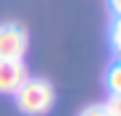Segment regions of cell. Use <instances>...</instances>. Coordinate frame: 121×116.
I'll return each mask as SVG.
<instances>
[{"instance_id": "277c9868", "label": "cell", "mask_w": 121, "mask_h": 116, "mask_svg": "<svg viewBox=\"0 0 121 116\" xmlns=\"http://www.w3.org/2000/svg\"><path fill=\"white\" fill-rule=\"evenodd\" d=\"M105 85L111 95H121V63H113L105 74Z\"/></svg>"}, {"instance_id": "9c48e42d", "label": "cell", "mask_w": 121, "mask_h": 116, "mask_svg": "<svg viewBox=\"0 0 121 116\" xmlns=\"http://www.w3.org/2000/svg\"><path fill=\"white\" fill-rule=\"evenodd\" d=\"M116 63H121V50H116Z\"/></svg>"}, {"instance_id": "ba28073f", "label": "cell", "mask_w": 121, "mask_h": 116, "mask_svg": "<svg viewBox=\"0 0 121 116\" xmlns=\"http://www.w3.org/2000/svg\"><path fill=\"white\" fill-rule=\"evenodd\" d=\"M108 5H111L113 16H121V0H108Z\"/></svg>"}, {"instance_id": "6da1fadb", "label": "cell", "mask_w": 121, "mask_h": 116, "mask_svg": "<svg viewBox=\"0 0 121 116\" xmlns=\"http://www.w3.org/2000/svg\"><path fill=\"white\" fill-rule=\"evenodd\" d=\"M13 100L24 116H45L55 106V90L48 79H26L13 92Z\"/></svg>"}, {"instance_id": "7a4b0ae2", "label": "cell", "mask_w": 121, "mask_h": 116, "mask_svg": "<svg viewBox=\"0 0 121 116\" xmlns=\"http://www.w3.org/2000/svg\"><path fill=\"white\" fill-rule=\"evenodd\" d=\"M29 48V37L21 24H0V61H21Z\"/></svg>"}, {"instance_id": "8992f818", "label": "cell", "mask_w": 121, "mask_h": 116, "mask_svg": "<svg viewBox=\"0 0 121 116\" xmlns=\"http://www.w3.org/2000/svg\"><path fill=\"white\" fill-rule=\"evenodd\" d=\"M103 108L108 111V116H121V95H111Z\"/></svg>"}, {"instance_id": "5b68a950", "label": "cell", "mask_w": 121, "mask_h": 116, "mask_svg": "<svg viewBox=\"0 0 121 116\" xmlns=\"http://www.w3.org/2000/svg\"><path fill=\"white\" fill-rule=\"evenodd\" d=\"M111 42H113V50H121V16H116L111 24Z\"/></svg>"}, {"instance_id": "3957f363", "label": "cell", "mask_w": 121, "mask_h": 116, "mask_svg": "<svg viewBox=\"0 0 121 116\" xmlns=\"http://www.w3.org/2000/svg\"><path fill=\"white\" fill-rule=\"evenodd\" d=\"M29 79L24 61H0V95H13Z\"/></svg>"}, {"instance_id": "52a82bcc", "label": "cell", "mask_w": 121, "mask_h": 116, "mask_svg": "<svg viewBox=\"0 0 121 116\" xmlns=\"http://www.w3.org/2000/svg\"><path fill=\"white\" fill-rule=\"evenodd\" d=\"M79 116H108V111L103 106H87V108H82Z\"/></svg>"}]
</instances>
